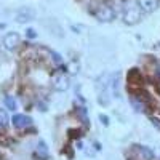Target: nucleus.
<instances>
[{"instance_id": "ddd939ff", "label": "nucleus", "mask_w": 160, "mask_h": 160, "mask_svg": "<svg viewBox=\"0 0 160 160\" xmlns=\"http://www.w3.org/2000/svg\"><path fill=\"white\" fill-rule=\"evenodd\" d=\"M10 122V118H8V114L5 109H0V127H7Z\"/></svg>"}, {"instance_id": "a211bd4d", "label": "nucleus", "mask_w": 160, "mask_h": 160, "mask_svg": "<svg viewBox=\"0 0 160 160\" xmlns=\"http://www.w3.org/2000/svg\"><path fill=\"white\" fill-rule=\"evenodd\" d=\"M2 28H5V24H0V29H2Z\"/></svg>"}, {"instance_id": "1a4fd4ad", "label": "nucleus", "mask_w": 160, "mask_h": 160, "mask_svg": "<svg viewBox=\"0 0 160 160\" xmlns=\"http://www.w3.org/2000/svg\"><path fill=\"white\" fill-rule=\"evenodd\" d=\"M128 82L133 83V85H141L142 83V75L138 69H131L128 72Z\"/></svg>"}, {"instance_id": "20e7f679", "label": "nucleus", "mask_w": 160, "mask_h": 160, "mask_svg": "<svg viewBox=\"0 0 160 160\" xmlns=\"http://www.w3.org/2000/svg\"><path fill=\"white\" fill-rule=\"evenodd\" d=\"M71 87V82H69V77L66 75L64 72L61 74H56L55 77H53V88H55L56 91H66Z\"/></svg>"}, {"instance_id": "dca6fc26", "label": "nucleus", "mask_w": 160, "mask_h": 160, "mask_svg": "<svg viewBox=\"0 0 160 160\" xmlns=\"http://www.w3.org/2000/svg\"><path fill=\"white\" fill-rule=\"evenodd\" d=\"M152 125H154L155 128H158V130H160V120H157V118H152Z\"/></svg>"}, {"instance_id": "39448f33", "label": "nucleus", "mask_w": 160, "mask_h": 160, "mask_svg": "<svg viewBox=\"0 0 160 160\" xmlns=\"http://www.w3.org/2000/svg\"><path fill=\"white\" fill-rule=\"evenodd\" d=\"M21 42V38H19V34L18 32H8L5 37H3V47L7 50H15Z\"/></svg>"}, {"instance_id": "f257e3e1", "label": "nucleus", "mask_w": 160, "mask_h": 160, "mask_svg": "<svg viewBox=\"0 0 160 160\" xmlns=\"http://www.w3.org/2000/svg\"><path fill=\"white\" fill-rule=\"evenodd\" d=\"M98 90V101L101 106H108L111 99L114 98V90H112V74L101 75L96 82Z\"/></svg>"}, {"instance_id": "4468645a", "label": "nucleus", "mask_w": 160, "mask_h": 160, "mask_svg": "<svg viewBox=\"0 0 160 160\" xmlns=\"http://www.w3.org/2000/svg\"><path fill=\"white\" fill-rule=\"evenodd\" d=\"M26 35H28L29 38H35V37H37V34H35L34 29H28V31H26Z\"/></svg>"}, {"instance_id": "423d86ee", "label": "nucleus", "mask_w": 160, "mask_h": 160, "mask_svg": "<svg viewBox=\"0 0 160 160\" xmlns=\"http://www.w3.org/2000/svg\"><path fill=\"white\" fill-rule=\"evenodd\" d=\"M11 122H13V127H15V128L22 130V128H28L32 123V118L28 117V115H22V114H16L15 117H13Z\"/></svg>"}, {"instance_id": "6e6552de", "label": "nucleus", "mask_w": 160, "mask_h": 160, "mask_svg": "<svg viewBox=\"0 0 160 160\" xmlns=\"http://www.w3.org/2000/svg\"><path fill=\"white\" fill-rule=\"evenodd\" d=\"M138 3L144 13H152L158 8V0H138Z\"/></svg>"}, {"instance_id": "f8f14e48", "label": "nucleus", "mask_w": 160, "mask_h": 160, "mask_svg": "<svg viewBox=\"0 0 160 160\" xmlns=\"http://www.w3.org/2000/svg\"><path fill=\"white\" fill-rule=\"evenodd\" d=\"M3 102L7 106V109H10V111H15L16 109V101H15V98H13V96H5Z\"/></svg>"}, {"instance_id": "f03ea898", "label": "nucleus", "mask_w": 160, "mask_h": 160, "mask_svg": "<svg viewBox=\"0 0 160 160\" xmlns=\"http://www.w3.org/2000/svg\"><path fill=\"white\" fill-rule=\"evenodd\" d=\"M91 11L101 22H109L115 16L114 8L108 2H104V0H93L91 2Z\"/></svg>"}, {"instance_id": "7ed1b4c3", "label": "nucleus", "mask_w": 160, "mask_h": 160, "mask_svg": "<svg viewBox=\"0 0 160 160\" xmlns=\"http://www.w3.org/2000/svg\"><path fill=\"white\" fill-rule=\"evenodd\" d=\"M142 18V8L138 0H127L123 3V21L127 24H136Z\"/></svg>"}, {"instance_id": "f3484780", "label": "nucleus", "mask_w": 160, "mask_h": 160, "mask_svg": "<svg viewBox=\"0 0 160 160\" xmlns=\"http://www.w3.org/2000/svg\"><path fill=\"white\" fill-rule=\"evenodd\" d=\"M155 90H158V93H160V83H157V85H155Z\"/></svg>"}, {"instance_id": "2eb2a0df", "label": "nucleus", "mask_w": 160, "mask_h": 160, "mask_svg": "<svg viewBox=\"0 0 160 160\" xmlns=\"http://www.w3.org/2000/svg\"><path fill=\"white\" fill-rule=\"evenodd\" d=\"M99 120H101V122H102V125H109V118L108 117H106V115H99Z\"/></svg>"}, {"instance_id": "9b49d317", "label": "nucleus", "mask_w": 160, "mask_h": 160, "mask_svg": "<svg viewBox=\"0 0 160 160\" xmlns=\"http://www.w3.org/2000/svg\"><path fill=\"white\" fill-rule=\"evenodd\" d=\"M37 155L40 158H48V148H47V144L43 141H40L37 144Z\"/></svg>"}, {"instance_id": "0eeeda50", "label": "nucleus", "mask_w": 160, "mask_h": 160, "mask_svg": "<svg viewBox=\"0 0 160 160\" xmlns=\"http://www.w3.org/2000/svg\"><path fill=\"white\" fill-rule=\"evenodd\" d=\"M35 18V11L32 8H21L18 13H16V21L18 22H29Z\"/></svg>"}, {"instance_id": "9d476101", "label": "nucleus", "mask_w": 160, "mask_h": 160, "mask_svg": "<svg viewBox=\"0 0 160 160\" xmlns=\"http://www.w3.org/2000/svg\"><path fill=\"white\" fill-rule=\"evenodd\" d=\"M136 151H138V154H139L141 158H144V160H154V152H152V149L146 148V146H136Z\"/></svg>"}]
</instances>
